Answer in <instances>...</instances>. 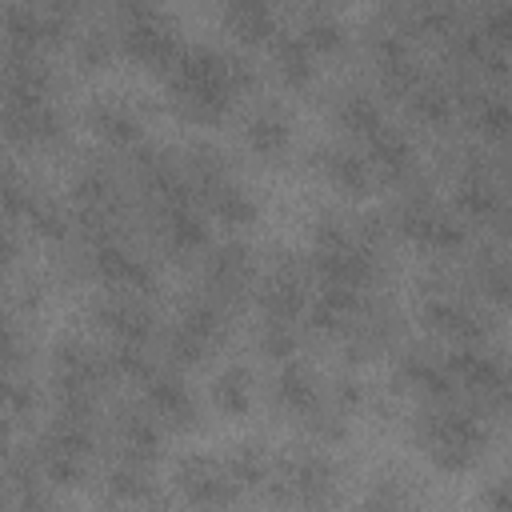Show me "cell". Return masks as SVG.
Returning <instances> with one entry per match:
<instances>
[{"label":"cell","mask_w":512,"mask_h":512,"mask_svg":"<svg viewBox=\"0 0 512 512\" xmlns=\"http://www.w3.org/2000/svg\"><path fill=\"white\" fill-rule=\"evenodd\" d=\"M428 444H432V456L436 464L444 468H464L476 448L484 444V432L476 424V416L468 412H456V408H444L428 420Z\"/></svg>","instance_id":"obj_1"},{"label":"cell","mask_w":512,"mask_h":512,"mask_svg":"<svg viewBox=\"0 0 512 512\" xmlns=\"http://www.w3.org/2000/svg\"><path fill=\"white\" fill-rule=\"evenodd\" d=\"M176 480H180V492H184L188 500H196V504H228V500L236 496L232 472H228L224 464H216L212 456H192V460H184L180 472H176Z\"/></svg>","instance_id":"obj_2"},{"label":"cell","mask_w":512,"mask_h":512,"mask_svg":"<svg viewBox=\"0 0 512 512\" xmlns=\"http://www.w3.org/2000/svg\"><path fill=\"white\" fill-rule=\"evenodd\" d=\"M424 320H428L436 332L456 336V340H480V336H484V320H480L472 308L456 304V300H428V304H424Z\"/></svg>","instance_id":"obj_3"},{"label":"cell","mask_w":512,"mask_h":512,"mask_svg":"<svg viewBox=\"0 0 512 512\" xmlns=\"http://www.w3.org/2000/svg\"><path fill=\"white\" fill-rule=\"evenodd\" d=\"M260 304H264V312H268V320H292L300 308H304V288H300V280H296V272L292 268H280L268 284H264V292H260Z\"/></svg>","instance_id":"obj_4"},{"label":"cell","mask_w":512,"mask_h":512,"mask_svg":"<svg viewBox=\"0 0 512 512\" xmlns=\"http://www.w3.org/2000/svg\"><path fill=\"white\" fill-rule=\"evenodd\" d=\"M456 204H460L468 216L488 220V216H496V208H500V192L492 188V180H488L480 168H472V172L460 180V188H456Z\"/></svg>","instance_id":"obj_5"},{"label":"cell","mask_w":512,"mask_h":512,"mask_svg":"<svg viewBox=\"0 0 512 512\" xmlns=\"http://www.w3.org/2000/svg\"><path fill=\"white\" fill-rule=\"evenodd\" d=\"M96 268H100V276L112 280V284H128V288L148 284V268H144L132 252H124V248H116V244H104V248L96 252Z\"/></svg>","instance_id":"obj_6"},{"label":"cell","mask_w":512,"mask_h":512,"mask_svg":"<svg viewBox=\"0 0 512 512\" xmlns=\"http://www.w3.org/2000/svg\"><path fill=\"white\" fill-rule=\"evenodd\" d=\"M248 272H252V260H248V248H244V244H228V248H220V252L212 256V268H208V276H212V284H216L220 292H236V288H244Z\"/></svg>","instance_id":"obj_7"},{"label":"cell","mask_w":512,"mask_h":512,"mask_svg":"<svg viewBox=\"0 0 512 512\" xmlns=\"http://www.w3.org/2000/svg\"><path fill=\"white\" fill-rule=\"evenodd\" d=\"M104 324L124 340V344H140L148 332H152V320H148V312L140 308V304H128V300H120V304H108L104 312Z\"/></svg>","instance_id":"obj_8"},{"label":"cell","mask_w":512,"mask_h":512,"mask_svg":"<svg viewBox=\"0 0 512 512\" xmlns=\"http://www.w3.org/2000/svg\"><path fill=\"white\" fill-rule=\"evenodd\" d=\"M276 396H280V404H288V408H296V412H308V408L316 404V384H312L308 368H304V364H288V368L276 376Z\"/></svg>","instance_id":"obj_9"},{"label":"cell","mask_w":512,"mask_h":512,"mask_svg":"<svg viewBox=\"0 0 512 512\" xmlns=\"http://www.w3.org/2000/svg\"><path fill=\"white\" fill-rule=\"evenodd\" d=\"M148 400L160 416H172V420H188V412H192V400H188L184 384L172 380V376H152L148 380Z\"/></svg>","instance_id":"obj_10"},{"label":"cell","mask_w":512,"mask_h":512,"mask_svg":"<svg viewBox=\"0 0 512 512\" xmlns=\"http://www.w3.org/2000/svg\"><path fill=\"white\" fill-rule=\"evenodd\" d=\"M212 396H216V404L224 412H248V400H252V376H248V368L236 364V368L220 372Z\"/></svg>","instance_id":"obj_11"},{"label":"cell","mask_w":512,"mask_h":512,"mask_svg":"<svg viewBox=\"0 0 512 512\" xmlns=\"http://www.w3.org/2000/svg\"><path fill=\"white\" fill-rule=\"evenodd\" d=\"M372 156L388 168V172H404L408 168V160H412V148H408V140L396 132V128H388V124H376L372 132Z\"/></svg>","instance_id":"obj_12"},{"label":"cell","mask_w":512,"mask_h":512,"mask_svg":"<svg viewBox=\"0 0 512 512\" xmlns=\"http://www.w3.org/2000/svg\"><path fill=\"white\" fill-rule=\"evenodd\" d=\"M164 232H168V240H172V248H200L204 244V220L188 208V204H172L168 208V224H164Z\"/></svg>","instance_id":"obj_13"},{"label":"cell","mask_w":512,"mask_h":512,"mask_svg":"<svg viewBox=\"0 0 512 512\" xmlns=\"http://www.w3.org/2000/svg\"><path fill=\"white\" fill-rule=\"evenodd\" d=\"M248 144H252L256 152H264V156H276V152L288 144V120L276 116V112L252 116V124H248Z\"/></svg>","instance_id":"obj_14"},{"label":"cell","mask_w":512,"mask_h":512,"mask_svg":"<svg viewBox=\"0 0 512 512\" xmlns=\"http://www.w3.org/2000/svg\"><path fill=\"white\" fill-rule=\"evenodd\" d=\"M92 124H96V132L104 136V140H112V144H132L136 140V116L132 112H124V108H116V104H104V108H96L92 112Z\"/></svg>","instance_id":"obj_15"},{"label":"cell","mask_w":512,"mask_h":512,"mask_svg":"<svg viewBox=\"0 0 512 512\" xmlns=\"http://www.w3.org/2000/svg\"><path fill=\"white\" fill-rule=\"evenodd\" d=\"M324 168H328V176L344 188V192H364L368 188V164L360 160V156H352V152H328V160H324Z\"/></svg>","instance_id":"obj_16"},{"label":"cell","mask_w":512,"mask_h":512,"mask_svg":"<svg viewBox=\"0 0 512 512\" xmlns=\"http://www.w3.org/2000/svg\"><path fill=\"white\" fill-rule=\"evenodd\" d=\"M208 192H212V208L224 216V224H248V220L256 216V204H252L236 184H224V180H220V184H212Z\"/></svg>","instance_id":"obj_17"},{"label":"cell","mask_w":512,"mask_h":512,"mask_svg":"<svg viewBox=\"0 0 512 512\" xmlns=\"http://www.w3.org/2000/svg\"><path fill=\"white\" fill-rule=\"evenodd\" d=\"M124 448H128L132 464H144V460L156 456V448H160V432H156L148 420L132 416V420H124Z\"/></svg>","instance_id":"obj_18"},{"label":"cell","mask_w":512,"mask_h":512,"mask_svg":"<svg viewBox=\"0 0 512 512\" xmlns=\"http://www.w3.org/2000/svg\"><path fill=\"white\" fill-rule=\"evenodd\" d=\"M340 120H344L348 128H356V132H372V128L380 124V108H376L368 96L348 92V96L340 100Z\"/></svg>","instance_id":"obj_19"},{"label":"cell","mask_w":512,"mask_h":512,"mask_svg":"<svg viewBox=\"0 0 512 512\" xmlns=\"http://www.w3.org/2000/svg\"><path fill=\"white\" fill-rule=\"evenodd\" d=\"M148 472L140 468V464H124V468H116L112 476H108V492L116 496V500H140V496H148Z\"/></svg>","instance_id":"obj_20"},{"label":"cell","mask_w":512,"mask_h":512,"mask_svg":"<svg viewBox=\"0 0 512 512\" xmlns=\"http://www.w3.org/2000/svg\"><path fill=\"white\" fill-rule=\"evenodd\" d=\"M276 56H280V68H284V76H288L292 84H304V80L312 76V64H308V44H304V40H296V36L280 40Z\"/></svg>","instance_id":"obj_21"},{"label":"cell","mask_w":512,"mask_h":512,"mask_svg":"<svg viewBox=\"0 0 512 512\" xmlns=\"http://www.w3.org/2000/svg\"><path fill=\"white\" fill-rule=\"evenodd\" d=\"M412 112H416L420 120H428V124H444V120H448V112H452V100H448V92H444V88L428 84V88L412 92Z\"/></svg>","instance_id":"obj_22"},{"label":"cell","mask_w":512,"mask_h":512,"mask_svg":"<svg viewBox=\"0 0 512 512\" xmlns=\"http://www.w3.org/2000/svg\"><path fill=\"white\" fill-rule=\"evenodd\" d=\"M180 328L192 332V336H200V340L208 344V340L220 332V312H216L212 304H188L184 316H180Z\"/></svg>","instance_id":"obj_23"},{"label":"cell","mask_w":512,"mask_h":512,"mask_svg":"<svg viewBox=\"0 0 512 512\" xmlns=\"http://www.w3.org/2000/svg\"><path fill=\"white\" fill-rule=\"evenodd\" d=\"M228 472H232V480H236V484H240V480H244V484H256V480H264V476H268V460L248 444V448H240V452L232 456Z\"/></svg>","instance_id":"obj_24"},{"label":"cell","mask_w":512,"mask_h":512,"mask_svg":"<svg viewBox=\"0 0 512 512\" xmlns=\"http://www.w3.org/2000/svg\"><path fill=\"white\" fill-rule=\"evenodd\" d=\"M472 116H476V124H480L484 136H504L508 132V120H512L504 100H480Z\"/></svg>","instance_id":"obj_25"},{"label":"cell","mask_w":512,"mask_h":512,"mask_svg":"<svg viewBox=\"0 0 512 512\" xmlns=\"http://www.w3.org/2000/svg\"><path fill=\"white\" fill-rule=\"evenodd\" d=\"M76 200L88 208V212H100V204L108 200V180L100 172H88L76 180Z\"/></svg>","instance_id":"obj_26"},{"label":"cell","mask_w":512,"mask_h":512,"mask_svg":"<svg viewBox=\"0 0 512 512\" xmlns=\"http://www.w3.org/2000/svg\"><path fill=\"white\" fill-rule=\"evenodd\" d=\"M260 344H264V352H268V356H288V352L296 348V332H292L284 320H268V328H264Z\"/></svg>","instance_id":"obj_27"},{"label":"cell","mask_w":512,"mask_h":512,"mask_svg":"<svg viewBox=\"0 0 512 512\" xmlns=\"http://www.w3.org/2000/svg\"><path fill=\"white\" fill-rule=\"evenodd\" d=\"M232 20L240 24V32L244 36H264V28H268V8L264 4H236L232 8Z\"/></svg>","instance_id":"obj_28"},{"label":"cell","mask_w":512,"mask_h":512,"mask_svg":"<svg viewBox=\"0 0 512 512\" xmlns=\"http://www.w3.org/2000/svg\"><path fill=\"white\" fill-rule=\"evenodd\" d=\"M28 220L36 224V232H44V236H64V216H60V208H52V204H44V200H36L32 204V212H28Z\"/></svg>","instance_id":"obj_29"},{"label":"cell","mask_w":512,"mask_h":512,"mask_svg":"<svg viewBox=\"0 0 512 512\" xmlns=\"http://www.w3.org/2000/svg\"><path fill=\"white\" fill-rule=\"evenodd\" d=\"M340 40V28L328 20V16H316L312 12V20H308V36H304V44L308 48H332Z\"/></svg>","instance_id":"obj_30"},{"label":"cell","mask_w":512,"mask_h":512,"mask_svg":"<svg viewBox=\"0 0 512 512\" xmlns=\"http://www.w3.org/2000/svg\"><path fill=\"white\" fill-rule=\"evenodd\" d=\"M204 348H208V344H204L200 336H192V332H184V328L172 332V352H176V360H200Z\"/></svg>","instance_id":"obj_31"},{"label":"cell","mask_w":512,"mask_h":512,"mask_svg":"<svg viewBox=\"0 0 512 512\" xmlns=\"http://www.w3.org/2000/svg\"><path fill=\"white\" fill-rule=\"evenodd\" d=\"M480 284H484V292H488L492 300H504V296H508V272H504V264H488V268L480 272Z\"/></svg>","instance_id":"obj_32"},{"label":"cell","mask_w":512,"mask_h":512,"mask_svg":"<svg viewBox=\"0 0 512 512\" xmlns=\"http://www.w3.org/2000/svg\"><path fill=\"white\" fill-rule=\"evenodd\" d=\"M116 368H120V372H128V376H148V360L140 356V348H136V344H124V348L116 352Z\"/></svg>","instance_id":"obj_33"},{"label":"cell","mask_w":512,"mask_h":512,"mask_svg":"<svg viewBox=\"0 0 512 512\" xmlns=\"http://www.w3.org/2000/svg\"><path fill=\"white\" fill-rule=\"evenodd\" d=\"M12 252H16V244H12V236L0 228V264H8V260H12Z\"/></svg>","instance_id":"obj_34"},{"label":"cell","mask_w":512,"mask_h":512,"mask_svg":"<svg viewBox=\"0 0 512 512\" xmlns=\"http://www.w3.org/2000/svg\"><path fill=\"white\" fill-rule=\"evenodd\" d=\"M340 400H344V404H356V400H360V388H356V384H344V388H340Z\"/></svg>","instance_id":"obj_35"},{"label":"cell","mask_w":512,"mask_h":512,"mask_svg":"<svg viewBox=\"0 0 512 512\" xmlns=\"http://www.w3.org/2000/svg\"><path fill=\"white\" fill-rule=\"evenodd\" d=\"M16 512H40V500H36V496H28V500H24Z\"/></svg>","instance_id":"obj_36"}]
</instances>
